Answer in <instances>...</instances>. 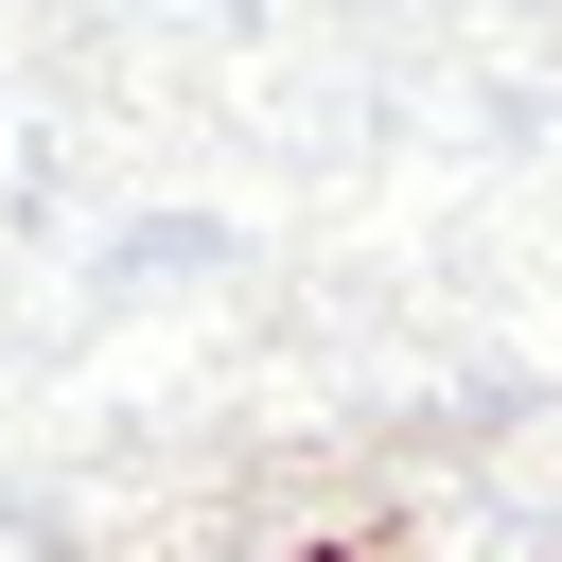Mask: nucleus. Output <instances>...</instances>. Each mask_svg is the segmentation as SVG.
Listing matches in <instances>:
<instances>
[{"instance_id": "1", "label": "nucleus", "mask_w": 562, "mask_h": 562, "mask_svg": "<svg viewBox=\"0 0 562 562\" xmlns=\"http://www.w3.org/2000/svg\"><path fill=\"white\" fill-rule=\"evenodd\" d=\"M299 562H404V509H351V527H316Z\"/></svg>"}]
</instances>
